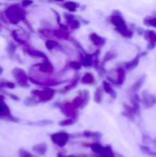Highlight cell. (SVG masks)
Wrapping results in <instances>:
<instances>
[{"label": "cell", "mask_w": 156, "mask_h": 157, "mask_svg": "<svg viewBox=\"0 0 156 157\" xmlns=\"http://www.w3.org/2000/svg\"><path fill=\"white\" fill-rule=\"evenodd\" d=\"M5 17L11 24L17 25L18 22L25 20L26 11L19 5H12L5 10Z\"/></svg>", "instance_id": "1"}, {"label": "cell", "mask_w": 156, "mask_h": 157, "mask_svg": "<svg viewBox=\"0 0 156 157\" xmlns=\"http://www.w3.org/2000/svg\"><path fill=\"white\" fill-rule=\"evenodd\" d=\"M110 20H111V23L116 27L117 30L121 35H123L124 37H127V38H131L132 36V31L128 29V27L125 23V20L123 19V17L120 15H112L110 17Z\"/></svg>", "instance_id": "2"}, {"label": "cell", "mask_w": 156, "mask_h": 157, "mask_svg": "<svg viewBox=\"0 0 156 157\" xmlns=\"http://www.w3.org/2000/svg\"><path fill=\"white\" fill-rule=\"evenodd\" d=\"M12 74H13L14 77L18 81L19 84L23 85L24 83H26V81H27V75H26V73L22 69H20V68H15L12 71Z\"/></svg>", "instance_id": "3"}, {"label": "cell", "mask_w": 156, "mask_h": 157, "mask_svg": "<svg viewBox=\"0 0 156 157\" xmlns=\"http://www.w3.org/2000/svg\"><path fill=\"white\" fill-rule=\"evenodd\" d=\"M145 39L149 41L148 49H153L156 46V32L154 30H146L144 34Z\"/></svg>", "instance_id": "4"}, {"label": "cell", "mask_w": 156, "mask_h": 157, "mask_svg": "<svg viewBox=\"0 0 156 157\" xmlns=\"http://www.w3.org/2000/svg\"><path fill=\"white\" fill-rule=\"evenodd\" d=\"M22 30L21 29H15L12 31V36H13V39L18 42L19 44H22V45H27L26 44V38L22 35Z\"/></svg>", "instance_id": "5"}, {"label": "cell", "mask_w": 156, "mask_h": 157, "mask_svg": "<svg viewBox=\"0 0 156 157\" xmlns=\"http://www.w3.org/2000/svg\"><path fill=\"white\" fill-rule=\"evenodd\" d=\"M25 52L30 55L31 57H35V58H42L44 60L47 59V56L42 52H40V51H37V50H33V49H30V48H25Z\"/></svg>", "instance_id": "6"}, {"label": "cell", "mask_w": 156, "mask_h": 157, "mask_svg": "<svg viewBox=\"0 0 156 157\" xmlns=\"http://www.w3.org/2000/svg\"><path fill=\"white\" fill-rule=\"evenodd\" d=\"M89 38H90L91 41H92L96 46H102V45L105 44V39L102 38L101 36L97 35V33H92V34L90 35Z\"/></svg>", "instance_id": "7"}, {"label": "cell", "mask_w": 156, "mask_h": 157, "mask_svg": "<svg viewBox=\"0 0 156 157\" xmlns=\"http://www.w3.org/2000/svg\"><path fill=\"white\" fill-rule=\"evenodd\" d=\"M39 68H40V71L45 72V73H51V72L53 70L52 65H51V63L48 61V59L44 60V61H43V63L40 64Z\"/></svg>", "instance_id": "8"}, {"label": "cell", "mask_w": 156, "mask_h": 157, "mask_svg": "<svg viewBox=\"0 0 156 157\" xmlns=\"http://www.w3.org/2000/svg\"><path fill=\"white\" fill-rule=\"evenodd\" d=\"M63 6L71 12H74V11H76V9L78 7V4L75 2H73V1H68V2H65L63 5Z\"/></svg>", "instance_id": "9"}, {"label": "cell", "mask_w": 156, "mask_h": 157, "mask_svg": "<svg viewBox=\"0 0 156 157\" xmlns=\"http://www.w3.org/2000/svg\"><path fill=\"white\" fill-rule=\"evenodd\" d=\"M45 45H46V48L48 50H53V49H55V48H57L59 46V44L56 41L52 40H48L46 41V44Z\"/></svg>", "instance_id": "10"}, {"label": "cell", "mask_w": 156, "mask_h": 157, "mask_svg": "<svg viewBox=\"0 0 156 157\" xmlns=\"http://www.w3.org/2000/svg\"><path fill=\"white\" fill-rule=\"evenodd\" d=\"M144 53H143V54H139V55H137L136 57H135V59H133L132 61H131L127 65V67L128 68H132V67H135V65H137L138 64V63H139V60H140V58L142 57V55H143Z\"/></svg>", "instance_id": "11"}, {"label": "cell", "mask_w": 156, "mask_h": 157, "mask_svg": "<svg viewBox=\"0 0 156 157\" xmlns=\"http://www.w3.org/2000/svg\"><path fill=\"white\" fill-rule=\"evenodd\" d=\"M144 24L156 28V17H148L144 20Z\"/></svg>", "instance_id": "12"}, {"label": "cell", "mask_w": 156, "mask_h": 157, "mask_svg": "<svg viewBox=\"0 0 156 157\" xmlns=\"http://www.w3.org/2000/svg\"><path fill=\"white\" fill-rule=\"evenodd\" d=\"M92 56H93V55H87V56H86V57L83 59V62H82V63H83L85 65H90V64L93 63Z\"/></svg>", "instance_id": "13"}, {"label": "cell", "mask_w": 156, "mask_h": 157, "mask_svg": "<svg viewBox=\"0 0 156 157\" xmlns=\"http://www.w3.org/2000/svg\"><path fill=\"white\" fill-rule=\"evenodd\" d=\"M69 24H70L71 29H78V28L80 27V23H79V21H77V20H75V19L72 20Z\"/></svg>", "instance_id": "14"}, {"label": "cell", "mask_w": 156, "mask_h": 157, "mask_svg": "<svg viewBox=\"0 0 156 157\" xmlns=\"http://www.w3.org/2000/svg\"><path fill=\"white\" fill-rule=\"evenodd\" d=\"M15 51H16V45H15L14 43H9V45H8V47H7V52H8V53L11 55V53L13 54V53L15 52Z\"/></svg>", "instance_id": "15"}, {"label": "cell", "mask_w": 156, "mask_h": 157, "mask_svg": "<svg viewBox=\"0 0 156 157\" xmlns=\"http://www.w3.org/2000/svg\"><path fill=\"white\" fill-rule=\"evenodd\" d=\"M31 4H32V1H31V0H23V2H22L21 6H22L23 7H26V6H30Z\"/></svg>", "instance_id": "16"}, {"label": "cell", "mask_w": 156, "mask_h": 157, "mask_svg": "<svg viewBox=\"0 0 156 157\" xmlns=\"http://www.w3.org/2000/svg\"><path fill=\"white\" fill-rule=\"evenodd\" d=\"M73 68H80V63L78 62H72Z\"/></svg>", "instance_id": "17"}, {"label": "cell", "mask_w": 156, "mask_h": 157, "mask_svg": "<svg viewBox=\"0 0 156 157\" xmlns=\"http://www.w3.org/2000/svg\"><path fill=\"white\" fill-rule=\"evenodd\" d=\"M2 72H3V68H2V67H0V75L2 74Z\"/></svg>", "instance_id": "18"}, {"label": "cell", "mask_w": 156, "mask_h": 157, "mask_svg": "<svg viewBox=\"0 0 156 157\" xmlns=\"http://www.w3.org/2000/svg\"><path fill=\"white\" fill-rule=\"evenodd\" d=\"M54 1H58V2H63V1H64V0H54Z\"/></svg>", "instance_id": "19"}, {"label": "cell", "mask_w": 156, "mask_h": 157, "mask_svg": "<svg viewBox=\"0 0 156 157\" xmlns=\"http://www.w3.org/2000/svg\"><path fill=\"white\" fill-rule=\"evenodd\" d=\"M2 30V26H1V24H0V31Z\"/></svg>", "instance_id": "20"}, {"label": "cell", "mask_w": 156, "mask_h": 157, "mask_svg": "<svg viewBox=\"0 0 156 157\" xmlns=\"http://www.w3.org/2000/svg\"><path fill=\"white\" fill-rule=\"evenodd\" d=\"M1 5H2V4H1V3H0V6H1Z\"/></svg>", "instance_id": "21"}]
</instances>
